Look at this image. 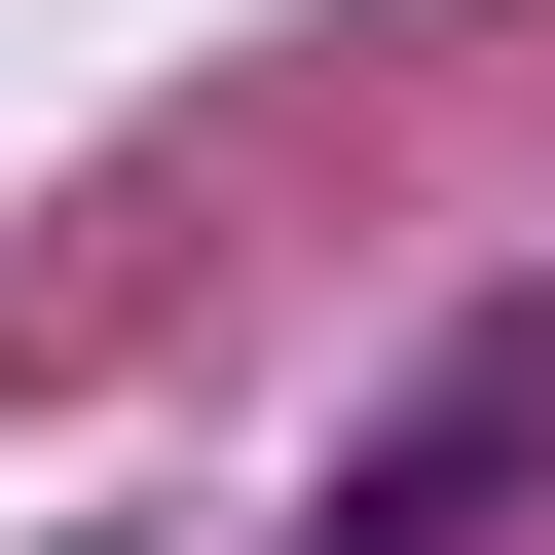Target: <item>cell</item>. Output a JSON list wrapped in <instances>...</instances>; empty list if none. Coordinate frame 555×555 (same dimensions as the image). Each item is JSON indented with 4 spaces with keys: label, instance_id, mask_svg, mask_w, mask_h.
<instances>
[{
    "label": "cell",
    "instance_id": "obj_1",
    "mask_svg": "<svg viewBox=\"0 0 555 555\" xmlns=\"http://www.w3.org/2000/svg\"><path fill=\"white\" fill-rule=\"evenodd\" d=\"M518 481H555V297H481V334L334 444V518H297V555H518Z\"/></svg>",
    "mask_w": 555,
    "mask_h": 555
}]
</instances>
